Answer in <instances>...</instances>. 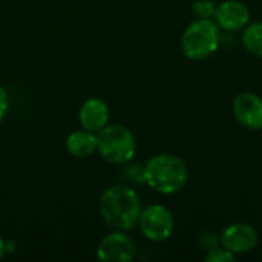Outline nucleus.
Masks as SVG:
<instances>
[{"instance_id": "obj_1", "label": "nucleus", "mask_w": 262, "mask_h": 262, "mask_svg": "<svg viewBox=\"0 0 262 262\" xmlns=\"http://www.w3.org/2000/svg\"><path fill=\"white\" fill-rule=\"evenodd\" d=\"M98 210L107 226L126 232L138 224L141 201L134 189L127 186H112L101 193Z\"/></svg>"}, {"instance_id": "obj_12", "label": "nucleus", "mask_w": 262, "mask_h": 262, "mask_svg": "<svg viewBox=\"0 0 262 262\" xmlns=\"http://www.w3.org/2000/svg\"><path fill=\"white\" fill-rule=\"evenodd\" d=\"M243 45L250 54L262 57V21H255L244 28Z\"/></svg>"}, {"instance_id": "obj_7", "label": "nucleus", "mask_w": 262, "mask_h": 262, "mask_svg": "<svg viewBox=\"0 0 262 262\" xmlns=\"http://www.w3.org/2000/svg\"><path fill=\"white\" fill-rule=\"evenodd\" d=\"M134 241L124 235L121 230H117L111 235H106L97 247V256L104 262H129L135 256Z\"/></svg>"}, {"instance_id": "obj_8", "label": "nucleus", "mask_w": 262, "mask_h": 262, "mask_svg": "<svg viewBox=\"0 0 262 262\" xmlns=\"http://www.w3.org/2000/svg\"><path fill=\"white\" fill-rule=\"evenodd\" d=\"M233 115L247 129H262V98L252 92H243L233 100Z\"/></svg>"}, {"instance_id": "obj_15", "label": "nucleus", "mask_w": 262, "mask_h": 262, "mask_svg": "<svg viewBox=\"0 0 262 262\" xmlns=\"http://www.w3.org/2000/svg\"><path fill=\"white\" fill-rule=\"evenodd\" d=\"M216 238H218L216 235H213L210 232H204L200 236V243H201L203 249H206L207 252H210V250H213V249H216V247L221 246V239H216Z\"/></svg>"}, {"instance_id": "obj_3", "label": "nucleus", "mask_w": 262, "mask_h": 262, "mask_svg": "<svg viewBox=\"0 0 262 262\" xmlns=\"http://www.w3.org/2000/svg\"><path fill=\"white\" fill-rule=\"evenodd\" d=\"M220 43V26L215 20L204 17H200L198 20L192 21L181 37V48L184 55L195 61L209 58L212 54L216 52Z\"/></svg>"}, {"instance_id": "obj_5", "label": "nucleus", "mask_w": 262, "mask_h": 262, "mask_svg": "<svg viewBox=\"0 0 262 262\" xmlns=\"http://www.w3.org/2000/svg\"><path fill=\"white\" fill-rule=\"evenodd\" d=\"M138 224L141 233L154 243H163L169 239L175 229L172 212L161 204H152L141 210Z\"/></svg>"}, {"instance_id": "obj_16", "label": "nucleus", "mask_w": 262, "mask_h": 262, "mask_svg": "<svg viewBox=\"0 0 262 262\" xmlns=\"http://www.w3.org/2000/svg\"><path fill=\"white\" fill-rule=\"evenodd\" d=\"M9 109V97L3 86H0V121L5 118L6 112Z\"/></svg>"}, {"instance_id": "obj_13", "label": "nucleus", "mask_w": 262, "mask_h": 262, "mask_svg": "<svg viewBox=\"0 0 262 262\" xmlns=\"http://www.w3.org/2000/svg\"><path fill=\"white\" fill-rule=\"evenodd\" d=\"M235 259H236V255L226 250L223 246L207 252V256H206V262H233Z\"/></svg>"}, {"instance_id": "obj_9", "label": "nucleus", "mask_w": 262, "mask_h": 262, "mask_svg": "<svg viewBox=\"0 0 262 262\" xmlns=\"http://www.w3.org/2000/svg\"><path fill=\"white\" fill-rule=\"evenodd\" d=\"M213 17L221 29L227 32H235L244 29L249 25L250 11L239 0H226L216 6Z\"/></svg>"}, {"instance_id": "obj_4", "label": "nucleus", "mask_w": 262, "mask_h": 262, "mask_svg": "<svg viewBox=\"0 0 262 262\" xmlns=\"http://www.w3.org/2000/svg\"><path fill=\"white\" fill-rule=\"evenodd\" d=\"M97 150L111 164L129 163L137 152L134 134L121 124H107L97 134Z\"/></svg>"}, {"instance_id": "obj_17", "label": "nucleus", "mask_w": 262, "mask_h": 262, "mask_svg": "<svg viewBox=\"0 0 262 262\" xmlns=\"http://www.w3.org/2000/svg\"><path fill=\"white\" fill-rule=\"evenodd\" d=\"M5 252H6V243H5V241H3V238L0 236V259L3 258Z\"/></svg>"}, {"instance_id": "obj_6", "label": "nucleus", "mask_w": 262, "mask_h": 262, "mask_svg": "<svg viewBox=\"0 0 262 262\" xmlns=\"http://www.w3.org/2000/svg\"><path fill=\"white\" fill-rule=\"evenodd\" d=\"M221 246L233 255H244L252 252L259 241L258 232L246 223H236L226 227L220 236Z\"/></svg>"}, {"instance_id": "obj_10", "label": "nucleus", "mask_w": 262, "mask_h": 262, "mask_svg": "<svg viewBox=\"0 0 262 262\" xmlns=\"http://www.w3.org/2000/svg\"><path fill=\"white\" fill-rule=\"evenodd\" d=\"M109 117H111V109H109L107 103L97 97L88 98L81 104L80 112H78L81 127L86 130H91L94 134H97L104 126L109 124Z\"/></svg>"}, {"instance_id": "obj_11", "label": "nucleus", "mask_w": 262, "mask_h": 262, "mask_svg": "<svg viewBox=\"0 0 262 262\" xmlns=\"http://www.w3.org/2000/svg\"><path fill=\"white\" fill-rule=\"evenodd\" d=\"M66 150L77 158H88L97 152V135L91 130L80 129L66 138Z\"/></svg>"}, {"instance_id": "obj_14", "label": "nucleus", "mask_w": 262, "mask_h": 262, "mask_svg": "<svg viewBox=\"0 0 262 262\" xmlns=\"http://www.w3.org/2000/svg\"><path fill=\"white\" fill-rule=\"evenodd\" d=\"M193 9H195V12H196L200 17L210 18V17H213V15H215V9H216V6H215V3H213V2H210V0H198V2H195Z\"/></svg>"}, {"instance_id": "obj_2", "label": "nucleus", "mask_w": 262, "mask_h": 262, "mask_svg": "<svg viewBox=\"0 0 262 262\" xmlns=\"http://www.w3.org/2000/svg\"><path fill=\"white\" fill-rule=\"evenodd\" d=\"M186 163L172 154H158L152 157L143 170V180L150 189L163 195L177 193L187 183Z\"/></svg>"}]
</instances>
